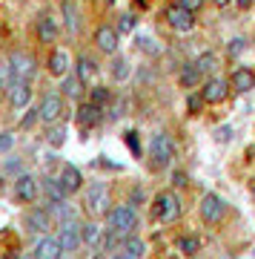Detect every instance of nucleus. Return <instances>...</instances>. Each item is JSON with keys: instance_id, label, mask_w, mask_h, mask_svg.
I'll return each instance as SVG.
<instances>
[{"instance_id": "obj_1", "label": "nucleus", "mask_w": 255, "mask_h": 259, "mask_svg": "<svg viewBox=\"0 0 255 259\" xmlns=\"http://www.w3.org/2000/svg\"><path fill=\"white\" fill-rule=\"evenodd\" d=\"M181 216V199L175 190H161L152 202V219L164 225H172L175 219Z\"/></svg>"}, {"instance_id": "obj_2", "label": "nucleus", "mask_w": 255, "mask_h": 259, "mask_svg": "<svg viewBox=\"0 0 255 259\" xmlns=\"http://www.w3.org/2000/svg\"><path fill=\"white\" fill-rule=\"evenodd\" d=\"M149 158H152V167L155 170H164V167L172 164L175 158V141L169 133H155L149 139Z\"/></svg>"}, {"instance_id": "obj_3", "label": "nucleus", "mask_w": 255, "mask_h": 259, "mask_svg": "<svg viewBox=\"0 0 255 259\" xmlns=\"http://www.w3.org/2000/svg\"><path fill=\"white\" fill-rule=\"evenodd\" d=\"M138 228V210L132 204H118L115 210H109V233L115 236H132Z\"/></svg>"}, {"instance_id": "obj_4", "label": "nucleus", "mask_w": 255, "mask_h": 259, "mask_svg": "<svg viewBox=\"0 0 255 259\" xmlns=\"http://www.w3.org/2000/svg\"><path fill=\"white\" fill-rule=\"evenodd\" d=\"M9 69H12V78L15 81H32L37 75V61H35V55H29V52H23V49H18V52H12L9 55Z\"/></svg>"}, {"instance_id": "obj_5", "label": "nucleus", "mask_w": 255, "mask_h": 259, "mask_svg": "<svg viewBox=\"0 0 255 259\" xmlns=\"http://www.w3.org/2000/svg\"><path fill=\"white\" fill-rule=\"evenodd\" d=\"M198 213H201V219H204L207 225H218L221 219L227 216V202H224L218 193H204Z\"/></svg>"}, {"instance_id": "obj_6", "label": "nucleus", "mask_w": 255, "mask_h": 259, "mask_svg": "<svg viewBox=\"0 0 255 259\" xmlns=\"http://www.w3.org/2000/svg\"><path fill=\"white\" fill-rule=\"evenodd\" d=\"M37 112H40V121L43 124H57V121L63 118V112H66V104H63V95H55V93H49L43 95V101L37 104Z\"/></svg>"}, {"instance_id": "obj_7", "label": "nucleus", "mask_w": 255, "mask_h": 259, "mask_svg": "<svg viewBox=\"0 0 255 259\" xmlns=\"http://www.w3.org/2000/svg\"><path fill=\"white\" fill-rule=\"evenodd\" d=\"M164 20L175 29V32H181V35H186V32L195 29V15L186 12V9H181L178 3H172V6H166L164 9Z\"/></svg>"}, {"instance_id": "obj_8", "label": "nucleus", "mask_w": 255, "mask_h": 259, "mask_svg": "<svg viewBox=\"0 0 255 259\" xmlns=\"http://www.w3.org/2000/svg\"><path fill=\"white\" fill-rule=\"evenodd\" d=\"M83 204H86V210L95 213V216L106 213V204H109V187L103 185V182H95V185H89Z\"/></svg>"}, {"instance_id": "obj_9", "label": "nucleus", "mask_w": 255, "mask_h": 259, "mask_svg": "<svg viewBox=\"0 0 255 259\" xmlns=\"http://www.w3.org/2000/svg\"><path fill=\"white\" fill-rule=\"evenodd\" d=\"M201 95H204V104H224L229 95V81L221 75H212L210 81H204Z\"/></svg>"}, {"instance_id": "obj_10", "label": "nucleus", "mask_w": 255, "mask_h": 259, "mask_svg": "<svg viewBox=\"0 0 255 259\" xmlns=\"http://www.w3.org/2000/svg\"><path fill=\"white\" fill-rule=\"evenodd\" d=\"M95 44H98L100 52H106V55H115L120 49V35L118 29L109 26V23H100L98 29H95Z\"/></svg>"}, {"instance_id": "obj_11", "label": "nucleus", "mask_w": 255, "mask_h": 259, "mask_svg": "<svg viewBox=\"0 0 255 259\" xmlns=\"http://www.w3.org/2000/svg\"><path fill=\"white\" fill-rule=\"evenodd\" d=\"M37 193H40V182H37L32 173H20V176L15 179V196H18L20 202L32 204L37 199Z\"/></svg>"}, {"instance_id": "obj_12", "label": "nucleus", "mask_w": 255, "mask_h": 259, "mask_svg": "<svg viewBox=\"0 0 255 259\" xmlns=\"http://www.w3.org/2000/svg\"><path fill=\"white\" fill-rule=\"evenodd\" d=\"M6 98H9L12 110H26L32 101V87L26 81H12V87L6 90Z\"/></svg>"}, {"instance_id": "obj_13", "label": "nucleus", "mask_w": 255, "mask_h": 259, "mask_svg": "<svg viewBox=\"0 0 255 259\" xmlns=\"http://www.w3.org/2000/svg\"><path fill=\"white\" fill-rule=\"evenodd\" d=\"M23 225H26L29 233H37V236H46V231L52 228V219H49V210H43V207H32V210L26 213V219H23Z\"/></svg>"}, {"instance_id": "obj_14", "label": "nucleus", "mask_w": 255, "mask_h": 259, "mask_svg": "<svg viewBox=\"0 0 255 259\" xmlns=\"http://www.w3.org/2000/svg\"><path fill=\"white\" fill-rule=\"evenodd\" d=\"M40 190H43L46 202H49V207H55V204H63L66 202V190L63 185H60V179H52V176H43L40 179Z\"/></svg>"}, {"instance_id": "obj_15", "label": "nucleus", "mask_w": 255, "mask_h": 259, "mask_svg": "<svg viewBox=\"0 0 255 259\" xmlns=\"http://www.w3.org/2000/svg\"><path fill=\"white\" fill-rule=\"evenodd\" d=\"M32 256L35 259H60L63 256V248H60L57 236H40L35 250H32Z\"/></svg>"}, {"instance_id": "obj_16", "label": "nucleus", "mask_w": 255, "mask_h": 259, "mask_svg": "<svg viewBox=\"0 0 255 259\" xmlns=\"http://www.w3.org/2000/svg\"><path fill=\"white\" fill-rule=\"evenodd\" d=\"M57 242H60V248L69 253V250H78L83 245V239H81V228L75 222H63L60 225V231H57Z\"/></svg>"}, {"instance_id": "obj_17", "label": "nucleus", "mask_w": 255, "mask_h": 259, "mask_svg": "<svg viewBox=\"0 0 255 259\" xmlns=\"http://www.w3.org/2000/svg\"><path fill=\"white\" fill-rule=\"evenodd\" d=\"M69 66H72V58L66 49H52V55L46 61V69L49 75H55V78H66L69 75Z\"/></svg>"}, {"instance_id": "obj_18", "label": "nucleus", "mask_w": 255, "mask_h": 259, "mask_svg": "<svg viewBox=\"0 0 255 259\" xmlns=\"http://www.w3.org/2000/svg\"><path fill=\"white\" fill-rule=\"evenodd\" d=\"M75 118H78V127H81V130L98 127V121H100V107H95L92 101H81V104H78V112H75Z\"/></svg>"}, {"instance_id": "obj_19", "label": "nucleus", "mask_w": 255, "mask_h": 259, "mask_svg": "<svg viewBox=\"0 0 255 259\" xmlns=\"http://www.w3.org/2000/svg\"><path fill=\"white\" fill-rule=\"evenodd\" d=\"M60 185L69 196L78 193V190H83V173L75 164H63L60 167Z\"/></svg>"}, {"instance_id": "obj_20", "label": "nucleus", "mask_w": 255, "mask_h": 259, "mask_svg": "<svg viewBox=\"0 0 255 259\" xmlns=\"http://www.w3.org/2000/svg\"><path fill=\"white\" fill-rule=\"evenodd\" d=\"M229 87H232L235 93H249L255 87V72L249 66H238L235 72L229 75Z\"/></svg>"}, {"instance_id": "obj_21", "label": "nucleus", "mask_w": 255, "mask_h": 259, "mask_svg": "<svg viewBox=\"0 0 255 259\" xmlns=\"http://www.w3.org/2000/svg\"><path fill=\"white\" fill-rule=\"evenodd\" d=\"M57 35H60V29H57L55 18H49V15L37 18V40L40 44H55Z\"/></svg>"}, {"instance_id": "obj_22", "label": "nucleus", "mask_w": 255, "mask_h": 259, "mask_svg": "<svg viewBox=\"0 0 255 259\" xmlns=\"http://www.w3.org/2000/svg\"><path fill=\"white\" fill-rule=\"evenodd\" d=\"M95 72H98V64H95V58H89V55H81L78 61H75V78L86 87V83L95 78Z\"/></svg>"}, {"instance_id": "obj_23", "label": "nucleus", "mask_w": 255, "mask_h": 259, "mask_svg": "<svg viewBox=\"0 0 255 259\" xmlns=\"http://www.w3.org/2000/svg\"><path fill=\"white\" fill-rule=\"evenodd\" d=\"M204 81V75L198 72V66L192 64H181V72H178V83H181L183 90H195V87H198V83Z\"/></svg>"}, {"instance_id": "obj_24", "label": "nucleus", "mask_w": 255, "mask_h": 259, "mask_svg": "<svg viewBox=\"0 0 255 259\" xmlns=\"http://www.w3.org/2000/svg\"><path fill=\"white\" fill-rule=\"evenodd\" d=\"M66 139H69V130H66V124H52V127L46 130V144L49 147H63Z\"/></svg>"}, {"instance_id": "obj_25", "label": "nucleus", "mask_w": 255, "mask_h": 259, "mask_svg": "<svg viewBox=\"0 0 255 259\" xmlns=\"http://www.w3.org/2000/svg\"><path fill=\"white\" fill-rule=\"evenodd\" d=\"M192 64L198 66V72H201V75H210V72H215V69H218V55L207 49V52H201V55L195 58Z\"/></svg>"}, {"instance_id": "obj_26", "label": "nucleus", "mask_w": 255, "mask_h": 259, "mask_svg": "<svg viewBox=\"0 0 255 259\" xmlns=\"http://www.w3.org/2000/svg\"><path fill=\"white\" fill-rule=\"evenodd\" d=\"M60 93L66 95V98H72V101H81L83 98V83L75 78V75H66L63 83H60Z\"/></svg>"}, {"instance_id": "obj_27", "label": "nucleus", "mask_w": 255, "mask_h": 259, "mask_svg": "<svg viewBox=\"0 0 255 259\" xmlns=\"http://www.w3.org/2000/svg\"><path fill=\"white\" fill-rule=\"evenodd\" d=\"M100 236H103V228L98 222H86L81 228V239L83 245H100Z\"/></svg>"}, {"instance_id": "obj_28", "label": "nucleus", "mask_w": 255, "mask_h": 259, "mask_svg": "<svg viewBox=\"0 0 255 259\" xmlns=\"http://www.w3.org/2000/svg\"><path fill=\"white\" fill-rule=\"evenodd\" d=\"M144 250H146V245H144L141 236H123V253H126V256L141 259L144 256Z\"/></svg>"}, {"instance_id": "obj_29", "label": "nucleus", "mask_w": 255, "mask_h": 259, "mask_svg": "<svg viewBox=\"0 0 255 259\" xmlns=\"http://www.w3.org/2000/svg\"><path fill=\"white\" fill-rule=\"evenodd\" d=\"M175 248L181 250L183 256H195V253L201 250V239H198V236H178Z\"/></svg>"}, {"instance_id": "obj_30", "label": "nucleus", "mask_w": 255, "mask_h": 259, "mask_svg": "<svg viewBox=\"0 0 255 259\" xmlns=\"http://www.w3.org/2000/svg\"><path fill=\"white\" fill-rule=\"evenodd\" d=\"M89 101L103 110L106 104H112V90H109V87H92V90H89Z\"/></svg>"}, {"instance_id": "obj_31", "label": "nucleus", "mask_w": 255, "mask_h": 259, "mask_svg": "<svg viewBox=\"0 0 255 259\" xmlns=\"http://www.w3.org/2000/svg\"><path fill=\"white\" fill-rule=\"evenodd\" d=\"M138 26V15H132V12H126V15H120L118 18V35H129V32H135Z\"/></svg>"}, {"instance_id": "obj_32", "label": "nucleus", "mask_w": 255, "mask_h": 259, "mask_svg": "<svg viewBox=\"0 0 255 259\" xmlns=\"http://www.w3.org/2000/svg\"><path fill=\"white\" fill-rule=\"evenodd\" d=\"M60 9H63V18L69 23V29L78 32V9H75V3L72 0H60Z\"/></svg>"}, {"instance_id": "obj_33", "label": "nucleus", "mask_w": 255, "mask_h": 259, "mask_svg": "<svg viewBox=\"0 0 255 259\" xmlns=\"http://www.w3.org/2000/svg\"><path fill=\"white\" fill-rule=\"evenodd\" d=\"M123 144L129 147V153L135 158L141 156V136H138V130H126V133H123Z\"/></svg>"}, {"instance_id": "obj_34", "label": "nucleus", "mask_w": 255, "mask_h": 259, "mask_svg": "<svg viewBox=\"0 0 255 259\" xmlns=\"http://www.w3.org/2000/svg\"><path fill=\"white\" fill-rule=\"evenodd\" d=\"M112 75H115V81H126L129 78V61L126 58H115V61H112Z\"/></svg>"}, {"instance_id": "obj_35", "label": "nucleus", "mask_w": 255, "mask_h": 259, "mask_svg": "<svg viewBox=\"0 0 255 259\" xmlns=\"http://www.w3.org/2000/svg\"><path fill=\"white\" fill-rule=\"evenodd\" d=\"M138 49L146 52V55H158V52H161V47H158L152 37H138Z\"/></svg>"}, {"instance_id": "obj_36", "label": "nucleus", "mask_w": 255, "mask_h": 259, "mask_svg": "<svg viewBox=\"0 0 255 259\" xmlns=\"http://www.w3.org/2000/svg\"><path fill=\"white\" fill-rule=\"evenodd\" d=\"M201 107H204V95H201V93H192L189 98H186V110H189L192 115H198Z\"/></svg>"}, {"instance_id": "obj_37", "label": "nucleus", "mask_w": 255, "mask_h": 259, "mask_svg": "<svg viewBox=\"0 0 255 259\" xmlns=\"http://www.w3.org/2000/svg\"><path fill=\"white\" fill-rule=\"evenodd\" d=\"M37 121H40V112H37V110H29L26 115L20 118V127H23V130H32V127L37 124Z\"/></svg>"}, {"instance_id": "obj_38", "label": "nucleus", "mask_w": 255, "mask_h": 259, "mask_svg": "<svg viewBox=\"0 0 255 259\" xmlns=\"http://www.w3.org/2000/svg\"><path fill=\"white\" fill-rule=\"evenodd\" d=\"M15 147V133H0V156Z\"/></svg>"}, {"instance_id": "obj_39", "label": "nucleus", "mask_w": 255, "mask_h": 259, "mask_svg": "<svg viewBox=\"0 0 255 259\" xmlns=\"http://www.w3.org/2000/svg\"><path fill=\"white\" fill-rule=\"evenodd\" d=\"M175 3H178L181 9H186V12H192V15H195V12L201 9V3H204V0H175Z\"/></svg>"}, {"instance_id": "obj_40", "label": "nucleus", "mask_w": 255, "mask_h": 259, "mask_svg": "<svg viewBox=\"0 0 255 259\" xmlns=\"http://www.w3.org/2000/svg\"><path fill=\"white\" fill-rule=\"evenodd\" d=\"M215 136H218V141H229L232 139V127H218L215 130Z\"/></svg>"}, {"instance_id": "obj_41", "label": "nucleus", "mask_w": 255, "mask_h": 259, "mask_svg": "<svg viewBox=\"0 0 255 259\" xmlns=\"http://www.w3.org/2000/svg\"><path fill=\"white\" fill-rule=\"evenodd\" d=\"M238 52H244V37H235L232 47H229V55H238Z\"/></svg>"}, {"instance_id": "obj_42", "label": "nucleus", "mask_w": 255, "mask_h": 259, "mask_svg": "<svg viewBox=\"0 0 255 259\" xmlns=\"http://www.w3.org/2000/svg\"><path fill=\"white\" fill-rule=\"evenodd\" d=\"M172 185H186V173H175V176H172Z\"/></svg>"}, {"instance_id": "obj_43", "label": "nucleus", "mask_w": 255, "mask_h": 259, "mask_svg": "<svg viewBox=\"0 0 255 259\" xmlns=\"http://www.w3.org/2000/svg\"><path fill=\"white\" fill-rule=\"evenodd\" d=\"M252 3H255V0H235V6H238V9H249Z\"/></svg>"}, {"instance_id": "obj_44", "label": "nucleus", "mask_w": 255, "mask_h": 259, "mask_svg": "<svg viewBox=\"0 0 255 259\" xmlns=\"http://www.w3.org/2000/svg\"><path fill=\"white\" fill-rule=\"evenodd\" d=\"M212 3H215V6H221V9H224V6H229V3H235V0H212Z\"/></svg>"}, {"instance_id": "obj_45", "label": "nucleus", "mask_w": 255, "mask_h": 259, "mask_svg": "<svg viewBox=\"0 0 255 259\" xmlns=\"http://www.w3.org/2000/svg\"><path fill=\"white\" fill-rule=\"evenodd\" d=\"M115 259H132V256H126V253H120V256H115Z\"/></svg>"}, {"instance_id": "obj_46", "label": "nucleus", "mask_w": 255, "mask_h": 259, "mask_svg": "<svg viewBox=\"0 0 255 259\" xmlns=\"http://www.w3.org/2000/svg\"><path fill=\"white\" fill-rule=\"evenodd\" d=\"M20 259H35V256H20Z\"/></svg>"}]
</instances>
